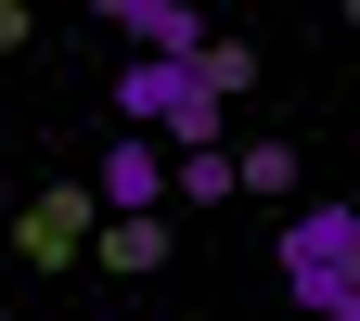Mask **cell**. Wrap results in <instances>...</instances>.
<instances>
[{"label": "cell", "instance_id": "cell-6", "mask_svg": "<svg viewBox=\"0 0 360 321\" xmlns=\"http://www.w3.org/2000/svg\"><path fill=\"white\" fill-rule=\"evenodd\" d=\"M103 270H167V218H103Z\"/></svg>", "mask_w": 360, "mask_h": 321}, {"label": "cell", "instance_id": "cell-2", "mask_svg": "<svg viewBox=\"0 0 360 321\" xmlns=\"http://www.w3.org/2000/svg\"><path fill=\"white\" fill-rule=\"evenodd\" d=\"M103 26L129 39V65H180V52H206V13H193V0H116Z\"/></svg>", "mask_w": 360, "mask_h": 321}, {"label": "cell", "instance_id": "cell-3", "mask_svg": "<svg viewBox=\"0 0 360 321\" xmlns=\"http://www.w3.org/2000/svg\"><path fill=\"white\" fill-rule=\"evenodd\" d=\"M13 244H26L39 270H52V257H77V244H90V193H77V180H52V193L13 218Z\"/></svg>", "mask_w": 360, "mask_h": 321}, {"label": "cell", "instance_id": "cell-7", "mask_svg": "<svg viewBox=\"0 0 360 321\" xmlns=\"http://www.w3.org/2000/svg\"><path fill=\"white\" fill-rule=\"evenodd\" d=\"M90 321H116V308H90Z\"/></svg>", "mask_w": 360, "mask_h": 321}, {"label": "cell", "instance_id": "cell-5", "mask_svg": "<svg viewBox=\"0 0 360 321\" xmlns=\"http://www.w3.org/2000/svg\"><path fill=\"white\" fill-rule=\"evenodd\" d=\"M193 77H206V103L232 116L245 90H257V52H245V39H206V52H193Z\"/></svg>", "mask_w": 360, "mask_h": 321}, {"label": "cell", "instance_id": "cell-4", "mask_svg": "<svg viewBox=\"0 0 360 321\" xmlns=\"http://www.w3.org/2000/svg\"><path fill=\"white\" fill-rule=\"evenodd\" d=\"M232 193L296 206V193H309V155H296V142H232Z\"/></svg>", "mask_w": 360, "mask_h": 321}, {"label": "cell", "instance_id": "cell-1", "mask_svg": "<svg viewBox=\"0 0 360 321\" xmlns=\"http://www.w3.org/2000/svg\"><path fill=\"white\" fill-rule=\"evenodd\" d=\"M270 270H283V296H296L309 321H360V206H335V193L296 206Z\"/></svg>", "mask_w": 360, "mask_h": 321}]
</instances>
